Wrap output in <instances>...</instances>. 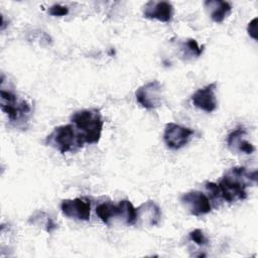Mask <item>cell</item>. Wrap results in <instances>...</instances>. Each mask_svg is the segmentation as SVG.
Returning a JSON list of instances; mask_svg holds the SVG:
<instances>
[{
    "instance_id": "1",
    "label": "cell",
    "mask_w": 258,
    "mask_h": 258,
    "mask_svg": "<svg viewBox=\"0 0 258 258\" xmlns=\"http://www.w3.org/2000/svg\"><path fill=\"white\" fill-rule=\"evenodd\" d=\"M257 172H248L245 167L235 166L228 170L218 183L220 197L228 203L243 201L247 198L246 187L251 180L256 182Z\"/></svg>"
},
{
    "instance_id": "15",
    "label": "cell",
    "mask_w": 258,
    "mask_h": 258,
    "mask_svg": "<svg viewBox=\"0 0 258 258\" xmlns=\"http://www.w3.org/2000/svg\"><path fill=\"white\" fill-rule=\"evenodd\" d=\"M185 54L189 55V56H200L203 53V46H199L198 42L196 39H187L186 42L183 44V47Z\"/></svg>"
},
{
    "instance_id": "14",
    "label": "cell",
    "mask_w": 258,
    "mask_h": 258,
    "mask_svg": "<svg viewBox=\"0 0 258 258\" xmlns=\"http://www.w3.org/2000/svg\"><path fill=\"white\" fill-rule=\"evenodd\" d=\"M205 7L209 10L211 18L217 23H221L231 13L232 6L227 1L208 0L205 2Z\"/></svg>"
},
{
    "instance_id": "11",
    "label": "cell",
    "mask_w": 258,
    "mask_h": 258,
    "mask_svg": "<svg viewBox=\"0 0 258 258\" xmlns=\"http://www.w3.org/2000/svg\"><path fill=\"white\" fill-rule=\"evenodd\" d=\"M143 16L161 22H170L173 17V6L167 1H149L144 6Z\"/></svg>"
},
{
    "instance_id": "9",
    "label": "cell",
    "mask_w": 258,
    "mask_h": 258,
    "mask_svg": "<svg viewBox=\"0 0 258 258\" xmlns=\"http://www.w3.org/2000/svg\"><path fill=\"white\" fill-rule=\"evenodd\" d=\"M60 210L61 213L68 218L88 221L91 215V204L90 201L81 198H76L73 200L67 199L61 201Z\"/></svg>"
},
{
    "instance_id": "13",
    "label": "cell",
    "mask_w": 258,
    "mask_h": 258,
    "mask_svg": "<svg viewBox=\"0 0 258 258\" xmlns=\"http://www.w3.org/2000/svg\"><path fill=\"white\" fill-rule=\"evenodd\" d=\"M136 210H137L136 222L139 219L141 221L145 219V223H148L150 226H155L159 223L161 218V212L159 207L154 202L147 201Z\"/></svg>"
},
{
    "instance_id": "16",
    "label": "cell",
    "mask_w": 258,
    "mask_h": 258,
    "mask_svg": "<svg viewBox=\"0 0 258 258\" xmlns=\"http://www.w3.org/2000/svg\"><path fill=\"white\" fill-rule=\"evenodd\" d=\"M188 235H189V239L199 246H204L208 244V239L206 238L205 234L201 229H195Z\"/></svg>"
},
{
    "instance_id": "10",
    "label": "cell",
    "mask_w": 258,
    "mask_h": 258,
    "mask_svg": "<svg viewBox=\"0 0 258 258\" xmlns=\"http://www.w3.org/2000/svg\"><path fill=\"white\" fill-rule=\"evenodd\" d=\"M217 84L212 83L204 88L199 89L191 96V102L195 107L205 112L211 113L217 109V98H216Z\"/></svg>"
},
{
    "instance_id": "3",
    "label": "cell",
    "mask_w": 258,
    "mask_h": 258,
    "mask_svg": "<svg viewBox=\"0 0 258 258\" xmlns=\"http://www.w3.org/2000/svg\"><path fill=\"white\" fill-rule=\"evenodd\" d=\"M85 143L84 137L74 124L57 126L45 138V144L60 153L75 152L82 148Z\"/></svg>"
},
{
    "instance_id": "12",
    "label": "cell",
    "mask_w": 258,
    "mask_h": 258,
    "mask_svg": "<svg viewBox=\"0 0 258 258\" xmlns=\"http://www.w3.org/2000/svg\"><path fill=\"white\" fill-rule=\"evenodd\" d=\"M246 133L247 132L244 128L239 127L228 135L227 145L232 152L251 154L255 151V147L246 140Z\"/></svg>"
},
{
    "instance_id": "7",
    "label": "cell",
    "mask_w": 258,
    "mask_h": 258,
    "mask_svg": "<svg viewBox=\"0 0 258 258\" xmlns=\"http://www.w3.org/2000/svg\"><path fill=\"white\" fill-rule=\"evenodd\" d=\"M192 135V129L170 122L167 123L164 128L163 140L168 148L176 150L186 145Z\"/></svg>"
},
{
    "instance_id": "6",
    "label": "cell",
    "mask_w": 258,
    "mask_h": 258,
    "mask_svg": "<svg viewBox=\"0 0 258 258\" xmlns=\"http://www.w3.org/2000/svg\"><path fill=\"white\" fill-rule=\"evenodd\" d=\"M137 102L147 110L158 108L162 103V87L158 81H151L139 87L135 92Z\"/></svg>"
},
{
    "instance_id": "17",
    "label": "cell",
    "mask_w": 258,
    "mask_h": 258,
    "mask_svg": "<svg viewBox=\"0 0 258 258\" xmlns=\"http://www.w3.org/2000/svg\"><path fill=\"white\" fill-rule=\"evenodd\" d=\"M48 13L52 16H64L69 13V9L66 6H62L59 4H54L49 8Z\"/></svg>"
},
{
    "instance_id": "2",
    "label": "cell",
    "mask_w": 258,
    "mask_h": 258,
    "mask_svg": "<svg viewBox=\"0 0 258 258\" xmlns=\"http://www.w3.org/2000/svg\"><path fill=\"white\" fill-rule=\"evenodd\" d=\"M72 123L84 137L86 143H98L103 130V119L99 110L84 109L77 111L71 117Z\"/></svg>"
},
{
    "instance_id": "8",
    "label": "cell",
    "mask_w": 258,
    "mask_h": 258,
    "mask_svg": "<svg viewBox=\"0 0 258 258\" xmlns=\"http://www.w3.org/2000/svg\"><path fill=\"white\" fill-rule=\"evenodd\" d=\"M182 206L192 216L200 217L212 211V204L210 198L200 190H190L180 197Z\"/></svg>"
},
{
    "instance_id": "18",
    "label": "cell",
    "mask_w": 258,
    "mask_h": 258,
    "mask_svg": "<svg viewBox=\"0 0 258 258\" xmlns=\"http://www.w3.org/2000/svg\"><path fill=\"white\" fill-rule=\"evenodd\" d=\"M247 31H248V34L254 39V40H257V17L253 18L249 23H248V26H247Z\"/></svg>"
},
{
    "instance_id": "4",
    "label": "cell",
    "mask_w": 258,
    "mask_h": 258,
    "mask_svg": "<svg viewBox=\"0 0 258 258\" xmlns=\"http://www.w3.org/2000/svg\"><path fill=\"white\" fill-rule=\"evenodd\" d=\"M96 213L100 220L107 225L116 217H119L127 225L135 224L137 219V210L128 200H123L118 205L111 203L100 204L96 208Z\"/></svg>"
},
{
    "instance_id": "5",
    "label": "cell",
    "mask_w": 258,
    "mask_h": 258,
    "mask_svg": "<svg viewBox=\"0 0 258 258\" xmlns=\"http://www.w3.org/2000/svg\"><path fill=\"white\" fill-rule=\"evenodd\" d=\"M0 96L1 110L7 115L11 122L20 120L24 115L30 112L29 105L24 100L18 101L17 96L14 93L1 89Z\"/></svg>"
}]
</instances>
